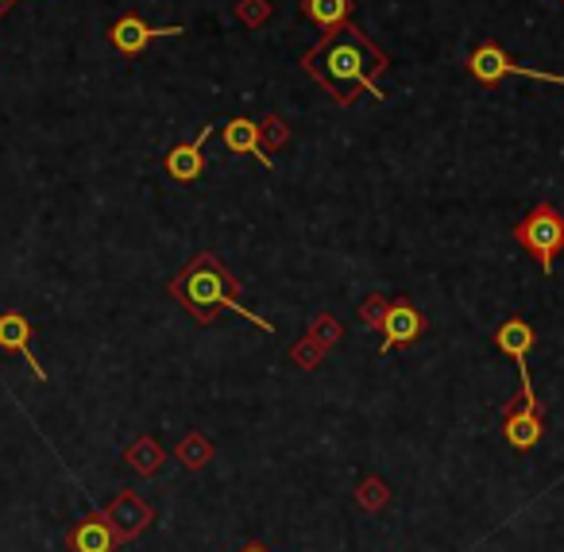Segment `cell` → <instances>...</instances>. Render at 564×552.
I'll return each instance as SVG.
<instances>
[{
  "label": "cell",
  "instance_id": "5bb4252c",
  "mask_svg": "<svg viewBox=\"0 0 564 552\" xmlns=\"http://www.w3.org/2000/svg\"><path fill=\"white\" fill-rule=\"evenodd\" d=\"M352 9L356 0H302V17L322 32V40L337 32V28H345L352 20Z\"/></svg>",
  "mask_w": 564,
  "mask_h": 552
},
{
  "label": "cell",
  "instance_id": "8992f818",
  "mask_svg": "<svg viewBox=\"0 0 564 552\" xmlns=\"http://www.w3.org/2000/svg\"><path fill=\"white\" fill-rule=\"evenodd\" d=\"M541 433H545V410H541L538 398H510L507 413H502V436H507L510 448L530 452L541 441Z\"/></svg>",
  "mask_w": 564,
  "mask_h": 552
},
{
  "label": "cell",
  "instance_id": "9c48e42d",
  "mask_svg": "<svg viewBox=\"0 0 564 552\" xmlns=\"http://www.w3.org/2000/svg\"><path fill=\"white\" fill-rule=\"evenodd\" d=\"M105 518H109V526H112V533H117V544H124V541H132V537H140L143 529L151 526V506L143 502L140 495H132V490H120L117 498H112V506L109 510H101Z\"/></svg>",
  "mask_w": 564,
  "mask_h": 552
},
{
  "label": "cell",
  "instance_id": "e0dca14e",
  "mask_svg": "<svg viewBox=\"0 0 564 552\" xmlns=\"http://www.w3.org/2000/svg\"><path fill=\"white\" fill-rule=\"evenodd\" d=\"M356 502L364 506V510H383L387 502H391V487H387L383 479H364L360 490H356Z\"/></svg>",
  "mask_w": 564,
  "mask_h": 552
},
{
  "label": "cell",
  "instance_id": "d6986e66",
  "mask_svg": "<svg viewBox=\"0 0 564 552\" xmlns=\"http://www.w3.org/2000/svg\"><path fill=\"white\" fill-rule=\"evenodd\" d=\"M387 305H391V302H387V297H379V294H376V297H368V302L360 305V321H364L368 328H383Z\"/></svg>",
  "mask_w": 564,
  "mask_h": 552
},
{
  "label": "cell",
  "instance_id": "3957f363",
  "mask_svg": "<svg viewBox=\"0 0 564 552\" xmlns=\"http://www.w3.org/2000/svg\"><path fill=\"white\" fill-rule=\"evenodd\" d=\"M514 243L541 267L545 274H553L556 256L564 251V213L553 202H538L514 228H510Z\"/></svg>",
  "mask_w": 564,
  "mask_h": 552
},
{
  "label": "cell",
  "instance_id": "7402d4cb",
  "mask_svg": "<svg viewBox=\"0 0 564 552\" xmlns=\"http://www.w3.org/2000/svg\"><path fill=\"white\" fill-rule=\"evenodd\" d=\"M4 9H9V0H0V12H4Z\"/></svg>",
  "mask_w": 564,
  "mask_h": 552
},
{
  "label": "cell",
  "instance_id": "44dd1931",
  "mask_svg": "<svg viewBox=\"0 0 564 552\" xmlns=\"http://www.w3.org/2000/svg\"><path fill=\"white\" fill-rule=\"evenodd\" d=\"M240 552H271V549H267V544H243Z\"/></svg>",
  "mask_w": 564,
  "mask_h": 552
},
{
  "label": "cell",
  "instance_id": "603a6c76",
  "mask_svg": "<svg viewBox=\"0 0 564 552\" xmlns=\"http://www.w3.org/2000/svg\"><path fill=\"white\" fill-rule=\"evenodd\" d=\"M561 4H564V0H561Z\"/></svg>",
  "mask_w": 564,
  "mask_h": 552
},
{
  "label": "cell",
  "instance_id": "ffe728a7",
  "mask_svg": "<svg viewBox=\"0 0 564 552\" xmlns=\"http://www.w3.org/2000/svg\"><path fill=\"white\" fill-rule=\"evenodd\" d=\"M259 128H267V132H271V148H279V143L286 140V128H282V120H279V117H267Z\"/></svg>",
  "mask_w": 564,
  "mask_h": 552
},
{
  "label": "cell",
  "instance_id": "7c38bea8",
  "mask_svg": "<svg viewBox=\"0 0 564 552\" xmlns=\"http://www.w3.org/2000/svg\"><path fill=\"white\" fill-rule=\"evenodd\" d=\"M0 351H17L28 359V367L35 371V379H47L43 364L32 356V321L24 313H0Z\"/></svg>",
  "mask_w": 564,
  "mask_h": 552
},
{
  "label": "cell",
  "instance_id": "52a82bcc",
  "mask_svg": "<svg viewBox=\"0 0 564 552\" xmlns=\"http://www.w3.org/2000/svg\"><path fill=\"white\" fill-rule=\"evenodd\" d=\"M178 35H186V28L171 24V28H155L148 24L143 17H135V12H128V17H120L117 24L109 28V43L112 51H120L124 58H140L143 51L151 47L155 40H178Z\"/></svg>",
  "mask_w": 564,
  "mask_h": 552
},
{
  "label": "cell",
  "instance_id": "ba28073f",
  "mask_svg": "<svg viewBox=\"0 0 564 552\" xmlns=\"http://www.w3.org/2000/svg\"><path fill=\"white\" fill-rule=\"evenodd\" d=\"M538 344V336H533V328L525 325L522 317H510V321H502L499 328H495V348L502 351V356H510L514 359V367H518V382H522V394L525 398H538V390H533V375H530V348Z\"/></svg>",
  "mask_w": 564,
  "mask_h": 552
},
{
  "label": "cell",
  "instance_id": "9a60e30c",
  "mask_svg": "<svg viewBox=\"0 0 564 552\" xmlns=\"http://www.w3.org/2000/svg\"><path fill=\"white\" fill-rule=\"evenodd\" d=\"M128 464L140 475H155L159 464H163V452H159V444L151 441V436H143V441H135L132 448H128Z\"/></svg>",
  "mask_w": 564,
  "mask_h": 552
},
{
  "label": "cell",
  "instance_id": "5b68a950",
  "mask_svg": "<svg viewBox=\"0 0 564 552\" xmlns=\"http://www.w3.org/2000/svg\"><path fill=\"white\" fill-rule=\"evenodd\" d=\"M425 328H430V321H425V313L417 310L410 297H394L391 305H387V317H383V344H379V356H391V351L399 348H410V344H417L425 336Z\"/></svg>",
  "mask_w": 564,
  "mask_h": 552
},
{
  "label": "cell",
  "instance_id": "30bf717a",
  "mask_svg": "<svg viewBox=\"0 0 564 552\" xmlns=\"http://www.w3.org/2000/svg\"><path fill=\"white\" fill-rule=\"evenodd\" d=\"M213 136V128H205L197 140H189V143H174L171 151H166V159H163V171H166V178H174V182H197L205 174V155H202V148H205V140Z\"/></svg>",
  "mask_w": 564,
  "mask_h": 552
},
{
  "label": "cell",
  "instance_id": "8fae6325",
  "mask_svg": "<svg viewBox=\"0 0 564 552\" xmlns=\"http://www.w3.org/2000/svg\"><path fill=\"white\" fill-rule=\"evenodd\" d=\"M220 140H225V148L232 151V155H251V159H259V166H267V171H271V155H267L263 136H259L256 120H248V117L225 120V128H220Z\"/></svg>",
  "mask_w": 564,
  "mask_h": 552
},
{
  "label": "cell",
  "instance_id": "ac0fdd59",
  "mask_svg": "<svg viewBox=\"0 0 564 552\" xmlns=\"http://www.w3.org/2000/svg\"><path fill=\"white\" fill-rule=\"evenodd\" d=\"M322 356H325V348H322V344L314 340V336H306V340H302L299 348L291 351V359H294V364L302 367V371H314V367L322 364Z\"/></svg>",
  "mask_w": 564,
  "mask_h": 552
},
{
  "label": "cell",
  "instance_id": "7a4b0ae2",
  "mask_svg": "<svg viewBox=\"0 0 564 552\" xmlns=\"http://www.w3.org/2000/svg\"><path fill=\"white\" fill-rule=\"evenodd\" d=\"M240 290H243L240 279H232V274L217 263L213 251H202V256H197L194 263H189L186 271L171 282V294L186 305V313L197 321V325H213L217 313L228 310V313H240L243 321H251V325H259L267 336H271L274 325L267 317H259L256 310H243Z\"/></svg>",
  "mask_w": 564,
  "mask_h": 552
},
{
  "label": "cell",
  "instance_id": "4fadbf2b",
  "mask_svg": "<svg viewBox=\"0 0 564 552\" xmlns=\"http://www.w3.org/2000/svg\"><path fill=\"white\" fill-rule=\"evenodd\" d=\"M66 549L70 552H112L117 549V533H112L105 513H89L86 521H78V526L70 529Z\"/></svg>",
  "mask_w": 564,
  "mask_h": 552
},
{
  "label": "cell",
  "instance_id": "6da1fadb",
  "mask_svg": "<svg viewBox=\"0 0 564 552\" xmlns=\"http://www.w3.org/2000/svg\"><path fill=\"white\" fill-rule=\"evenodd\" d=\"M302 66H306V74H314V78L329 89L333 101L352 105L356 89H364V94H371L376 101H383V89L371 82L368 71L371 66H376V71H387L391 58H387V51H379L352 20H348L345 28L325 35L314 51H306V55H302Z\"/></svg>",
  "mask_w": 564,
  "mask_h": 552
},
{
  "label": "cell",
  "instance_id": "2e32d148",
  "mask_svg": "<svg viewBox=\"0 0 564 552\" xmlns=\"http://www.w3.org/2000/svg\"><path fill=\"white\" fill-rule=\"evenodd\" d=\"M178 459L186 467H205L213 459V444L202 433H186V441L178 444Z\"/></svg>",
  "mask_w": 564,
  "mask_h": 552
},
{
  "label": "cell",
  "instance_id": "277c9868",
  "mask_svg": "<svg viewBox=\"0 0 564 552\" xmlns=\"http://www.w3.org/2000/svg\"><path fill=\"white\" fill-rule=\"evenodd\" d=\"M468 74L479 82V86H499L502 78H538V82H549V86H564V74H549V71H538V66H522L507 55L495 40H484L476 51L468 55Z\"/></svg>",
  "mask_w": 564,
  "mask_h": 552
}]
</instances>
